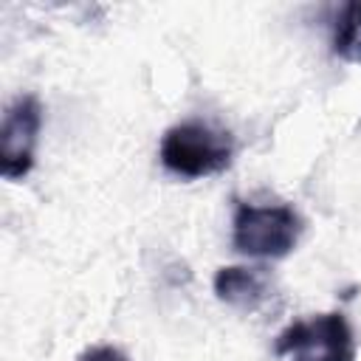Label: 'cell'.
Returning <instances> with one entry per match:
<instances>
[{"instance_id":"7a4b0ae2","label":"cell","mask_w":361,"mask_h":361,"mask_svg":"<svg viewBox=\"0 0 361 361\" xmlns=\"http://www.w3.org/2000/svg\"><path fill=\"white\" fill-rule=\"evenodd\" d=\"M302 234V217L290 206H248L240 203L231 223V243L245 257L279 259L288 257Z\"/></svg>"},{"instance_id":"5b68a950","label":"cell","mask_w":361,"mask_h":361,"mask_svg":"<svg viewBox=\"0 0 361 361\" xmlns=\"http://www.w3.org/2000/svg\"><path fill=\"white\" fill-rule=\"evenodd\" d=\"M214 293L237 310H257L268 296V276L259 268L228 265L214 274Z\"/></svg>"},{"instance_id":"8992f818","label":"cell","mask_w":361,"mask_h":361,"mask_svg":"<svg viewBox=\"0 0 361 361\" xmlns=\"http://www.w3.org/2000/svg\"><path fill=\"white\" fill-rule=\"evenodd\" d=\"M333 48H336V54H338L341 59H347V62H361V3H350V6L341 11Z\"/></svg>"},{"instance_id":"277c9868","label":"cell","mask_w":361,"mask_h":361,"mask_svg":"<svg viewBox=\"0 0 361 361\" xmlns=\"http://www.w3.org/2000/svg\"><path fill=\"white\" fill-rule=\"evenodd\" d=\"M42 127V104L37 96H17L0 127V172L8 180L25 178L34 166V149Z\"/></svg>"},{"instance_id":"52a82bcc","label":"cell","mask_w":361,"mask_h":361,"mask_svg":"<svg viewBox=\"0 0 361 361\" xmlns=\"http://www.w3.org/2000/svg\"><path fill=\"white\" fill-rule=\"evenodd\" d=\"M79 361H130L121 350H116V347H110V344H102V347H93V350H87Z\"/></svg>"},{"instance_id":"3957f363","label":"cell","mask_w":361,"mask_h":361,"mask_svg":"<svg viewBox=\"0 0 361 361\" xmlns=\"http://www.w3.org/2000/svg\"><path fill=\"white\" fill-rule=\"evenodd\" d=\"M274 350L293 361H355L353 327L338 310L293 322L276 336Z\"/></svg>"},{"instance_id":"6da1fadb","label":"cell","mask_w":361,"mask_h":361,"mask_svg":"<svg viewBox=\"0 0 361 361\" xmlns=\"http://www.w3.org/2000/svg\"><path fill=\"white\" fill-rule=\"evenodd\" d=\"M234 141L226 130L206 121H183L164 133L158 158L178 178H206L231 164Z\"/></svg>"}]
</instances>
